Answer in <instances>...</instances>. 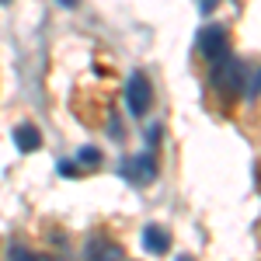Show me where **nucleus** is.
Here are the masks:
<instances>
[{"label": "nucleus", "mask_w": 261, "mask_h": 261, "mask_svg": "<svg viewBox=\"0 0 261 261\" xmlns=\"http://www.w3.org/2000/svg\"><path fill=\"white\" fill-rule=\"evenodd\" d=\"M143 247H146L150 254H167V251H171V230L150 223V226L143 230Z\"/></svg>", "instance_id": "5"}, {"label": "nucleus", "mask_w": 261, "mask_h": 261, "mask_svg": "<svg viewBox=\"0 0 261 261\" xmlns=\"http://www.w3.org/2000/svg\"><path fill=\"white\" fill-rule=\"evenodd\" d=\"M213 87L220 91L223 98H237L244 91V66L241 60H233V56H223V60L213 63Z\"/></svg>", "instance_id": "1"}, {"label": "nucleus", "mask_w": 261, "mask_h": 261, "mask_svg": "<svg viewBox=\"0 0 261 261\" xmlns=\"http://www.w3.org/2000/svg\"><path fill=\"white\" fill-rule=\"evenodd\" d=\"M247 94H251V98H254V94H261V70H258V77H254V84L247 87Z\"/></svg>", "instance_id": "11"}, {"label": "nucleus", "mask_w": 261, "mask_h": 261, "mask_svg": "<svg viewBox=\"0 0 261 261\" xmlns=\"http://www.w3.org/2000/svg\"><path fill=\"white\" fill-rule=\"evenodd\" d=\"M178 261H195V258H188V254H185V258H178Z\"/></svg>", "instance_id": "14"}, {"label": "nucleus", "mask_w": 261, "mask_h": 261, "mask_svg": "<svg viewBox=\"0 0 261 261\" xmlns=\"http://www.w3.org/2000/svg\"><path fill=\"white\" fill-rule=\"evenodd\" d=\"M216 4H220V0H199V11H205V14H209V11H213Z\"/></svg>", "instance_id": "12"}, {"label": "nucleus", "mask_w": 261, "mask_h": 261, "mask_svg": "<svg viewBox=\"0 0 261 261\" xmlns=\"http://www.w3.org/2000/svg\"><path fill=\"white\" fill-rule=\"evenodd\" d=\"M122 174L133 181V185H150V181L157 178V161H153V153H140V157L125 161L122 164Z\"/></svg>", "instance_id": "4"}, {"label": "nucleus", "mask_w": 261, "mask_h": 261, "mask_svg": "<svg viewBox=\"0 0 261 261\" xmlns=\"http://www.w3.org/2000/svg\"><path fill=\"white\" fill-rule=\"evenodd\" d=\"M77 161H84V164H101V153L94 150V146H84L81 153H77Z\"/></svg>", "instance_id": "10"}, {"label": "nucleus", "mask_w": 261, "mask_h": 261, "mask_svg": "<svg viewBox=\"0 0 261 261\" xmlns=\"http://www.w3.org/2000/svg\"><path fill=\"white\" fill-rule=\"evenodd\" d=\"M125 105H129V115H136L143 119L146 112H150V105H153V87L150 81L143 77V73H133L129 84H125Z\"/></svg>", "instance_id": "2"}, {"label": "nucleus", "mask_w": 261, "mask_h": 261, "mask_svg": "<svg viewBox=\"0 0 261 261\" xmlns=\"http://www.w3.org/2000/svg\"><path fill=\"white\" fill-rule=\"evenodd\" d=\"M60 174H63V178H77V174H81V161H63L60 164Z\"/></svg>", "instance_id": "9"}, {"label": "nucleus", "mask_w": 261, "mask_h": 261, "mask_svg": "<svg viewBox=\"0 0 261 261\" xmlns=\"http://www.w3.org/2000/svg\"><path fill=\"white\" fill-rule=\"evenodd\" d=\"M0 4H4V0H0Z\"/></svg>", "instance_id": "15"}, {"label": "nucleus", "mask_w": 261, "mask_h": 261, "mask_svg": "<svg viewBox=\"0 0 261 261\" xmlns=\"http://www.w3.org/2000/svg\"><path fill=\"white\" fill-rule=\"evenodd\" d=\"M14 146H18L21 153H35V150L42 146V133L32 125V122H24V125L14 129Z\"/></svg>", "instance_id": "6"}, {"label": "nucleus", "mask_w": 261, "mask_h": 261, "mask_svg": "<svg viewBox=\"0 0 261 261\" xmlns=\"http://www.w3.org/2000/svg\"><path fill=\"white\" fill-rule=\"evenodd\" d=\"M60 4H63V7H73V4H77V0H60Z\"/></svg>", "instance_id": "13"}, {"label": "nucleus", "mask_w": 261, "mask_h": 261, "mask_svg": "<svg viewBox=\"0 0 261 261\" xmlns=\"http://www.w3.org/2000/svg\"><path fill=\"white\" fill-rule=\"evenodd\" d=\"M11 261H49V258H42L35 251H24V247H14L11 251Z\"/></svg>", "instance_id": "8"}, {"label": "nucleus", "mask_w": 261, "mask_h": 261, "mask_svg": "<svg viewBox=\"0 0 261 261\" xmlns=\"http://www.w3.org/2000/svg\"><path fill=\"white\" fill-rule=\"evenodd\" d=\"M199 49H202V56H205L209 63L230 56V35H226V28H223V24L205 28V32H202V39H199Z\"/></svg>", "instance_id": "3"}, {"label": "nucleus", "mask_w": 261, "mask_h": 261, "mask_svg": "<svg viewBox=\"0 0 261 261\" xmlns=\"http://www.w3.org/2000/svg\"><path fill=\"white\" fill-rule=\"evenodd\" d=\"M91 261H122V247L119 244H101V247H91L87 251Z\"/></svg>", "instance_id": "7"}]
</instances>
